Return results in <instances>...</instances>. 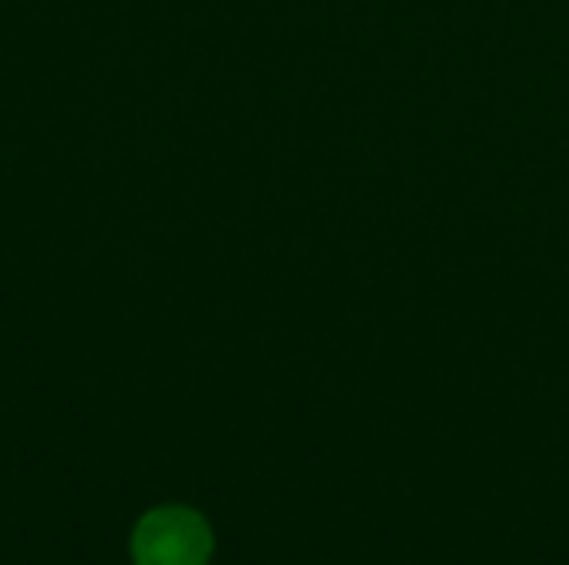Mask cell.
Segmentation results:
<instances>
[{"label":"cell","mask_w":569,"mask_h":565,"mask_svg":"<svg viewBox=\"0 0 569 565\" xmlns=\"http://www.w3.org/2000/svg\"><path fill=\"white\" fill-rule=\"evenodd\" d=\"M213 553L210 526L180 506L153 509L140 519L133 533V563L137 565H207Z\"/></svg>","instance_id":"cell-1"}]
</instances>
